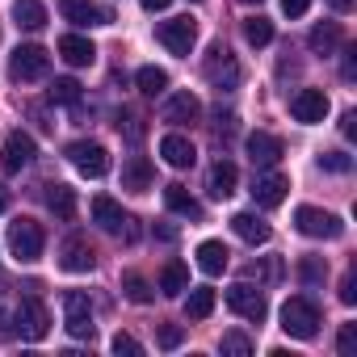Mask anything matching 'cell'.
<instances>
[{"label":"cell","instance_id":"35","mask_svg":"<svg viewBox=\"0 0 357 357\" xmlns=\"http://www.w3.org/2000/svg\"><path fill=\"white\" fill-rule=\"evenodd\" d=\"M227 357H252V340L244 332H223V344H219Z\"/></svg>","mask_w":357,"mask_h":357},{"label":"cell","instance_id":"6","mask_svg":"<svg viewBox=\"0 0 357 357\" xmlns=\"http://www.w3.org/2000/svg\"><path fill=\"white\" fill-rule=\"evenodd\" d=\"M47 68H51V55H47L38 43L17 47V51H13V59H9L13 80H43V76H47Z\"/></svg>","mask_w":357,"mask_h":357},{"label":"cell","instance_id":"3","mask_svg":"<svg viewBox=\"0 0 357 357\" xmlns=\"http://www.w3.org/2000/svg\"><path fill=\"white\" fill-rule=\"evenodd\" d=\"M294 227L307 240H336V236H344V223L332 211H319V206H298L294 211Z\"/></svg>","mask_w":357,"mask_h":357},{"label":"cell","instance_id":"4","mask_svg":"<svg viewBox=\"0 0 357 357\" xmlns=\"http://www.w3.org/2000/svg\"><path fill=\"white\" fill-rule=\"evenodd\" d=\"M43 244H47V236H43V227H38L34 219H13V223H9V248H13L17 261L34 265V261L43 257Z\"/></svg>","mask_w":357,"mask_h":357},{"label":"cell","instance_id":"36","mask_svg":"<svg viewBox=\"0 0 357 357\" xmlns=\"http://www.w3.org/2000/svg\"><path fill=\"white\" fill-rule=\"evenodd\" d=\"M319 168H324V172H349L353 160H349L344 151H324V155H319Z\"/></svg>","mask_w":357,"mask_h":357},{"label":"cell","instance_id":"29","mask_svg":"<svg viewBox=\"0 0 357 357\" xmlns=\"http://www.w3.org/2000/svg\"><path fill=\"white\" fill-rule=\"evenodd\" d=\"M340 38H344V34H340V26H336V22H319V26L311 30V38H307V43H311V51H315V55H332V51L340 47Z\"/></svg>","mask_w":357,"mask_h":357},{"label":"cell","instance_id":"47","mask_svg":"<svg viewBox=\"0 0 357 357\" xmlns=\"http://www.w3.org/2000/svg\"><path fill=\"white\" fill-rule=\"evenodd\" d=\"M9 206V194H5V185H0V211H5Z\"/></svg>","mask_w":357,"mask_h":357},{"label":"cell","instance_id":"5","mask_svg":"<svg viewBox=\"0 0 357 357\" xmlns=\"http://www.w3.org/2000/svg\"><path fill=\"white\" fill-rule=\"evenodd\" d=\"M63 324L76 340H93V303H89V294H80V290L63 294Z\"/></svg>","mask_w":357,"mask_h":357},{"label":"cell","instance_id":"48","mask_svg":"<svg viewBox=\"0 0 357 357\" xmlns=\"http://www.w3.org/2000/svg\"><path fill=\"white\" fill-rule=\"evenodd\" d=\"M244 5H261V0H244Z\"/></svg>","mask_w":357,"mask_h":357},{"label":"cell","instance_id":"10","mask_svg":"<svg viewBox=\"0 0 357 357\" xmlns=\"http://www.w3.org/2000/svg\"><path fill=\"white\" fill-rule=\"evenodd\" d=\"M68 160H72L76 172H84V176H105V172H109V151H105L101 143H89V139L72 143V147H68Z\"/></svg>","mask_w":357,"mask_h":357},{"label":"cell","instance_id":"43","mask_svg":"<svg viewBox=\"0 0 357 357\" xmlns=\"http://www.w3.org/2000/svg\"><path fill=\"white\" fill-rule=\"evenodd\" d=\"M353 76H357V51L349 47L344 51V80H353Z\"/></svg>","mask_w":357,"mask_h":357},{"label":"cell","instance_id":"8","mask_svg":"<svg viewBox=\"0 0 357 357\" xmlns=\"http://www.w3.org/2000/svg\"><path fill=\"white\" fill-rule=\"evenodd\" d=\"M13 324H17V336H22V340H43V336L51 332V315H47V307H43L38 298H22Z\"/></svg>","mask_w":357,"mask_h":357},{"label":"cell","instance_id":"38","mask_svg":"<svg viewBox=\"0 0 357 357\" xmlns=\"http://www.w3.org/2000/svg\"><path fill=\"white\" fill-rule=\"evenodd\" d=\"M109 344H114V353H130V357H139V353H143V344H139V340H135L130 332H118V336H114Z\"/></svg>","mask_w":357,"mask_h":357},{"label":"cell","instance_id":"2","mask_svg":"<svg viewBox=\"0 0 357 357\" xmlns=\"http://www.w3.org/2000/svg\"><path fill=\"white\" fill-rule=\"evenodd\" d=\"M202 72H206V80H211L219 93H227V89L240 84V63H236V55H231L223 43H211V51H206V59H202Z\"/></svg>","mask_w":357,"mask_h":357},{"label":"cell","instance_id":"32","mask_svg":"<svg viewBox=\"0 0 357 357\" xmlns=\"http://www.w3.org/2000/svg\"><path fill=\"white\" fill-rule=\"evenodd\" d=\"M122 290H126V298H130V303H139V307H147V303H151V286H147V278H143V273H135V269H130V273H122Z\"/></svg>","mask_w":357,"mask_h":357},{"label":"cell","instance_id":"37","mask_svg":"<svg viewBox=\"0 0 357 357\" xmlns=\"http://www.w3.org/2000/svg\"><path fill=\"white\" fill-rule=\"evenodd\" d=\"M336 349H340V357H353V349H357V324H344V328H340Z\"/></svg>","mask_w":357,"mask_h":357},{"label":"cell","instance_id":"18","mask_svg":"<svg viewBox=\"0 0 357 357\" xmlns=\"http://www.w3.org/2000/svg\"><path fill=\"white\" fill-rule=\"evenodd\" d=\"M160 155H164V164H172V168H190L194 160H198V151H194V143L185 139V135H164L160 139Z\"/></svg>","mask_w":357,"mask_h":357},{"label":"cell","instance_id":"27","mask_svg":"<svg viewBox=\"0 0 357 357\" xmlns=\"http://www.w3.org/2000/svg\"><path fill=\"white\" fill-rule=\"evenodd\" d=\"M13 22L22 30H43L47 26V5L43 0H13Z\"/></svg>","mask_w":357,"mask_h":357},{"label":"cell","instance_id":"19","mask_svg":"<svg viewBox=\"0 0 357 357\" xmlns=\"http://www.w3.org/2000/svg\"><path fill=\"white\" fill-rule=\"evenodd\" d=\"M59 59H63L68 68H89V63L97 59V47H93L89 38H80V34H63V38H59Z\"/></svg>","mask_w":357,"mask_h":357},{"label":"cell","instance_id":"16","mask_svg":"<svg viewBox=\"0 0 357 357\" xmlns=\"http://www.w3.org/2000/svg\"><path fill=\"white\" fill-rule=\"evenodd\" d=\"M59 265H63L68 273H89V269L97 265V252L89 248V240L68 236V240H63V248H59Z\"/></svg>","mask_w":357,"mask_h":357},{"label":"cell","instance_id":"14","mask_svg":"<svg viewBox=\"0 0 357 357\" xmlns=\"http://www.w3.org/2000/svg\"><path fill=\"white\" fill-rule=\"evenodd\" d=\"M290 114L298 118V122H324L328 118V97H324V89H298L294 93V101H290Z\"/></svg>","mask_w":357,"mask_h":357},{"label":"cell","instance_id":"1","mask_svg":"<svg viewBox=\"0 0 357 357\" xmlns=\"http://www.w3.org/2000/svg\"><path fill=\"white\" fill-rule=\"evenodd\" d=\"M282 332L294 336V340H311L319 332V307L311 298H303V294L286 298L282 303Z\"/></svg>","mask_w":357,"mask_h":357},{"label":"cell","instance_id":"15","mask_svg":"<svg viewBox=\"0 0 357 357\" xmlns=\"http://www.w3.org/2000/svg\"><path fill=\"white\" fill-rule=\"evenodd\" d=\"M89 211H93V223H97L101 231H109V236H126L130 219L122 215V206H118L114 198H105V194H101V198H93V206H89Z\"/></svg>","mask_w":357,"mask_h":357},{"label":"cell","instance_id":"22","mask_svg":"<svg viewBox=\"0 0 357 357\" xmlns=\"http://www.w3.org/2000/svg\"><path fill=\"white\" fill-rule=\"evenodd\" d=\"M236 181H240L236 164H231V160H219V164L211 168V176H206V190H211V198H231V194H236Z\"/></svg>","mask_w":357,"mask_h":357},{"label":"cell","instance_id":"34","mask_svg":"<svg viewBox=\"0 0 357 357\" xmlns=\"http://www.w3.org/2000/svg\"><path fill=\"white\" fill-rule=\"evenodd\" d=\"M51 101H59V105H76V101H80V84H76L72 76L55 80V84H51Z\"/></svg>","mask_w":357,"mask_h":357},{"label":"cell","instance_id":"20","mask_svg":"<svg viewBox=\"0 0 357 357\" xmlns=\"http://www.w3.org/2000/svg\"><path fill=\"white\" fill-rule=\"evenodd\" d=\"M198 114H202V101H198L190 89L172 93V97H168V105H164V122H194Z\"/></svg>","mask_w":357,"mask_h":357},{"label":"cell","instance_id":"31","mask_svg":"<svg viewBox=\"0 0 357 357\" xmlns=\"http://www.w3.org/2000/svg\"><path fill=\"white\" fill-rule=\"evenodd\" d=\"M211 311H215V290L211 286H194L190 298H185V315L190 319H206Z\"/></svg>","mask_w":357,"mask_h":357},{"label":"cell","instance_id":"30","mask_svg":"<svg viewBox=\"0 0 357 357\" xmlns=\"http://www.w3.org/2000/svg\"><path fill=\"white\" fill-rule=\"evenodd\" d=\"M135 84H139V93H143V97H160V93L168 89V72H164V68H155V63H147V68H139Z\"/></svg>","mask_w":357,"mask_h":357},{"label":"cell","instance_id":"41","mask_svg":"<svg viewBox=\"0 0 357 357\" xmlns=\"http://www.w3.org/2000/svg\"><path fill=\"white\" fill-rule=\"evenodd\" d=\"M298 273H303V282H319V278H324V265H319V261H315V257H307V261H303V269H298Z\"/></svg>","mask_w":357,"mask_h":357},{"label":"cell","instance_id":"21","mask_svg":"<svg viewBox=\"0 0 357 357\" xmlns=\"http://www.w3.org/2000/svg\"><path fill=\"white\" fill-rule=\"evenodd\" d=\"M122 190H130V194H147L151 190V164H147V155H130L122 164Z\"/></svg>","mask_w":357,"mask_h":357},{"label":"cell","instance_id":"44","mask_svg":"<svg viewBox=\"0 0 357 357\" xmlns=\"http://www.w3.org/2000/svg\"><path fill=\"white\" fill-rule=\"evenodd\" d=\"M340 130H344V135H349V139H353V135H357V114H353V109H349V114H344V122H340Z\"/></svg>","mask_w":357,"mask_h":357},{"label":"cell","instance_id":"40","mask_svg":"<svg viewBox=\"0 0 357 357\" xmlns=\"http://www.w3.org/2000/svg\"><path fill=\"white\" fill-rule=\"evenodd\" d=\"M340 303H344V307L357 303V278H353V273H344V282H340Z\"/></svg>","mask_w":357,"mask_h":357},{"label":"cell","instance_id":"25","mask_svg":"<svg viewBox=\"0 0 357 357\" xmlns=\"http://www.w3.org/2000/svg\"><path fill=\"white\" fill-rule=\"evenodd\" d=\"M227 257H231V252H227L219 240H202V244H198V269H202L206 278H219V273L227 269Z\"/></svg>","mask_w":357,"mask_h":357},{"label":"cell","instance_id":"45","mask_svg":"<svg viewBox=\"0 0 357 357\" xmlns=\"http://www.w3.org/2000/svg\"><path fill=\"white\" fill-rule=\"evenodd\" d=\"M139 5H143L147 13H160V9H168V0H139Z\"/></svg>","mask_w":357,"mask_h":357},{"label":"cell","instance_id":"28","mask_svg":"<svg viewBox=\"0 0 357 357\" xmlns=\"http://www.w3.org/2000/svg\"><path fill=\"white\" fill-rule=\"evenodd\" d=\"M47 206H51V215L72 219V215H76V190H72V185H63V181L47 185Z\"/></svg>","mask_w":357,"mask_h":357},{"label":"cell","instance_id":"46","mask_svg":"<svg viewBox=\"0 0 357 357\" xmlns=\"http://www.w3.org/2000/svg\"><path fill=\"white\" fill-rule=\"evenodd\" d=\"M332 9H336V13H349V9H353V0H332Z\"/></svg>","mask_w":357,"mask_h":357},{"label":"cell","instance_id":"13","mask_svg":"<svg viewBox=\"0 0 357 357\" xmlns=\"http://www.w3.org/2000/svg\"><path fill=\"white\" fill-rule=\"evenodd\" d=\"M55 9H59L63 22H72V26H109V22H114V13L101 9V5H93V0H55Z\"/></svg>","mask_w":357,"mask_h":357},{"label":"cell","instance_id":"11","mask_svg":"<svg viewBox=\"0 0 357 357\" xmlns=\"http://www.w3.org/2000/svg\"><path fill=\"white\" fill-rule=\"evenodd\" d=\"M227 307H231L236 315H244L248 324H261V319L269 315L265 294H261V290H252L248 282H240V286H231V290H227Z\"/></svg>","mask_w":357,"mask_h":357},{"label":"cell","instance_id":"9","mask_svg":"<svg viewBox=\"0 0 357 357\" xmlns=\"http://www.w3.org/2000/svg\"><path fill=\"white\" fill-rule=\"evenodd\" d=\"M34 155H38V147H34V139H30L26 130H9V135H5V147H0V164H5V172L30 168Z\"/></svg>","mask_w":357,"mask_h":357},{"label":"cell","instance_id":"17","mask_svg":"<svg viewBox=\"0 0 357 357\" xmlns=\"http://www.w3.org/2000/svg\"><path fill=\"white\" fill-rule=\"evenodd\" d=\"M248 160H252L257 168H273V164L282 160V139H278V135H265V130L248 135Z\"/></svg>","mask_w":357,"mask_h":357},{"label":"cell","instance_id":"24","mask_svg":"<svg viewBox=\"0 0 357 357\" xmlns=\"http://www.w3.org/2000/svg\"><path fill=\"white\" fill-rule=\"evenodd\" d=\"M164 206L172 211V215H185V219H202V202L185 190V185H168L164 190Z\"/></svg>","mask_w":357,"mask_h":357},{"label":"cell","instance_id":"26","mask_svg":"<svg viewBox=\"0 0 357 357\" xmlns=\"http://www.w3.org/2000/svg\"><path fill=\"white\" fill-rule=\"evenodd\" d=\"M185 290H190V269H185L181 261H168V265L160 269V294L176 298V294H185Z\"/></svg>","mask_w":357,"mask_h":357},{"label":"cell","instance_id":"42","mask_svg":"<svg viewBox=\"0 0 357 357\" xmlns=\"http://www.w3.org/2000/svg\"><path fill=\"white\" fill-rule=\"evenodd\" d=\"M307 9H311V0H282V13L286 17H303Z\"/></svg>","mask_w":357,"mask_h":357},{"label":"cell","instance_id":"33","mask_svg":"<svg viewBox=\"0 0 357 357\" xmlns=\"http://www.w3.org/2000/svg\"><path fill=\"white\" fill-rule=\"evenodd\" d=\"M244 38H248L252 47H269V43H273V22H269V17H248V22H244Z\"/></svg>","mask_w":357,"mask_h":357},{"label":"cell","instance_id":"39","mask_svg":"<svg viewBox=\"0 0 357 357\" xmlns=\"http://www.w3.org/2000/svg\"><path fill=\"white\" fill-rule=\"evenodd\" d=\"M181 336H185V332L176 328V324H164V328H160V344H164V349H176V344H181Z\"/></svg>","mask_w":357,"mask_h":357},{"label":"cell","instance_id":"7","mask_svg":"<svg viewBox=\"0 0 357 357\" xmlns=\"http://www.w3.org/2000/svg\"><path fill=\"white\" fill-rule=\"evenodd\" d=\"M155 38H160L172 55H190L194 43H198V26H194V17H172V22H160Z\"/></svg>","mask_w":357,"mask_h":357},{"label":"cell","instance_id":"23","mask_svg":"<svg viewBox=\"0 0 357 357\" xmlns=\"http://www.w3.org/2000/svg\"><path fill=\"white\" fill-rule=\"evenodd\" d=\"M231 231H236L244 244H265V240H269V223H265V219H257L252 211L231 215Z\"/></svg>","mask_w":357,"mask_h":357},{"label":"cell","instance_id":"12","mask_svg":"<svg viewBox=\"0 0 357 357\" xmlns=\"http://www.w3.org/2000/svg\"><path fill=\"white\" fill-rule=\"evenodd\" d=\"M286 190H290V181H286L282 172H273V168H265V172L252 176V202L265 206V211L282 206V202H286Z\"/></svg>","mask_w":357,"mask_h":357}]
</instances>
